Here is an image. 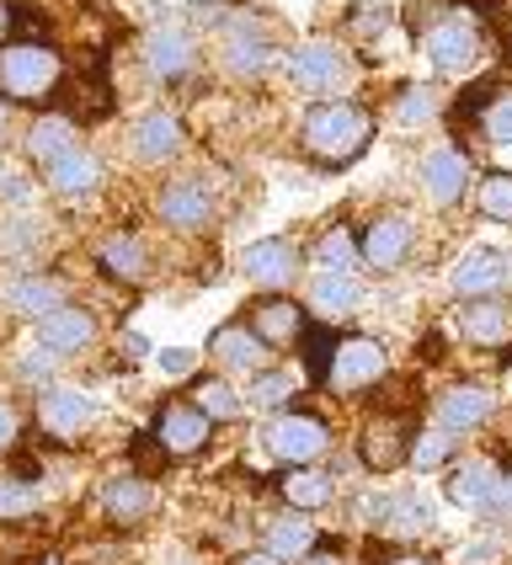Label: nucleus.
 <instances>
[{
  "instance_id": "obj_1",
  "label": "nucleus",
  "mask_w": 512,
  "mask_h": 565,
  "mask_svg": "<svg viewBox=\"0 0 512 565\" xmlns=\"http://www.w3.org/2000/svg\"><path fill=\"white\" fill-rule=\"evenodd\" d=\"M299 145L305 156L320 160V166H352L374 145V113L363 102H316L299 124Z\"/></svg>"
},
{
  "instance_id": "obj_2",
  "label": "nucleus",
  "mask_w": 512,
  "mask_h": 565,
  "mask_svg": "<svg viewBox=\"0 0 512 565\" xmlns=\"http://www.w3.org/2000/svg\"><path fill=\"white\" fill-rule=\"evenodd\" d=\"M64 86V60L54 54V43H0V102L17 107H43L49 96Z\"/></svg>"
},
{
  "instance_id": "obj_3",
  "label": "nucleus",
  "mask_w": 512,
  "mask_h": 565,
  "mask_svg": "<svg viewBox=\"0 0 512 565\" xmlns=\"http://www.w3.org/2000/svg\"><path fill=\"white\" fill-rule=\"evenodd\" d=\"M416 32H422V54H427V64H433L438 75H465V70L480 60V49H486L480 17L470 6H448L438 17H427Z\"/></svg>"
},
{
  "instance_id": "obj_4",
  "label": "nucleus",
  "mask_w": 512,
  "mask_h": 565,
  "mask_svg": "<svg viewBox=\"0 0 512 565\" xmlns=\"http://www.w3.org/2000/svg\"><path fill=\"white\" fill-rule=\"evenodd\" d=\"M262 448L278 459V465H316L331 454V427L310 416V411H284V416H273L267 427H262Z\"/></svg>"
},
{
  "instance_id": "obj_5",
  "label": "nucleus",
  "mask_w": 512,
  "mask_h": 565,
  "mask_svg": "<svg viewBox=\"0 0 512 565\" xmlns=\"http://www.w3.org/2000/svg\"><path fill=\"white\" fill-rule=\"evenodd\" d=\"M273 32L267 22L256 17V11H230L220 28V60L230 75H241V81H256L267 64H273Z\"/></svg>"
},
{
  "instance_id": "obj_6",
  "label": "nucleus",
  "mask_w": 512,
  "mask_h": 565,
  "mask_svg": "<svg viewBox=\"0 0 512 565\" xmlns=\"http://www.w3.org/2000/svg\"><path fill=\"white\" fill-rule=\"evenodd\" d=\"M384 374H390V352L374 337H337L331 369H326V390L358 395V390H374Z\"/></svg>"
},
{
  "instance_id": "obj_7",
  "label": "nucleus",
  "mask_w": 512,
  "mask_h": 565,
  "mask_svg": "<svg viewBox=\"0 0 512 565\" xmlns=\"http://www.w3.org/2000/svg\"><path fill=\"white\" fill-rule=\"evenodd\" d=\"M412 422L406 416H395V411H380V416H369L363 422V433H358V459H363V470L374 475H395L406 459H412Z\"/></svg>"
},
{
  "instance_id": "obj_8",
  "label": "nucleus",
  "mask_w": 512,
  "mask_h": 565,
  "mask_svg": "<svg viewBox=\"0 0 512 565\" xmlns=\"http://www.w3.org/2000/svg\"><path fill=\"white\" fill-rule=\"evenodd\" d=\"M416 246V224L412 214H374V220L363 224V235H358V256H363V267L369 273H395V267H406V256Z\"/></svg>"
},
{
  "instance_id": "obj_9",
  "label": "nucleus",
  "mask_w": 512,
  "mask_h": 565,
  "mask_svg": "<svg viewBox=\"0 0 512 565\" xmlns=\"http://www.w3.org/2000/svg\"><path fill=\"white\" fill-rule=\"evenodd\" d=\"M348 70L352 64H348V54H342V43H331V38H310V43H299V49L288 54V81L310 96H331L348 81Z\"/></svg>"
},
{
  "instance_id": "obj_10",
  "label": "nucleus",
  "mask_w": 512,
  "mask_h": 565,
  "mask_svg": "<svg viewBox=\"0 0 512 565\" xmlns=\"http://www.w3.org/2000/svg\"><path fill=\"white\" fill-rule=\"evenodd\" d=\"M38 422H43V433L54 443H75L96 422V406H92V395L75 390V384H43V395H38Z\"/></svg>"
},
{
  "instance_id": "obj_11",
  "label": "nucleus",
  "mask_w": 512,
  "mask_h": 565,
  "mask_svg": "<svg viewBox=\"0 0 512 565\" xmlns=\"http://www.w3.org/2000/svg\"><path fill=\"white\" fill-rule=\"evenodd\" d=\"M150 438L166 448V459H192V454H203V448H209L214 422L192 406V401H171V406H160L156 433H150Z\"/></svg>"
},
{
  "instance_id": "obj_12",
  "label": "nucleus",
  "mask_w": 512,
  "mask_h": 565,
  "mask_svg": "<svg viewBox=\"0 0 512 565\" xmlns=\"http://www.w3.org/2000/svg\"><path fill=\"white\" fill-rule=\"evenodd\" d=\"M192 64H198V38L177 22H160L145 32V70L156 81H188Z\"/></svg>"
},
{
  "instance_id": "obj_13",
  "label": "nucleus",
  "mask_w": 512,
  "mask_h": 565,
  "mask_svg": "<svg viewBox=\"0 0 512 565\" xmlns=\"http://www.w3.org/2000/svg\"><path fill=\"white\" fill-rule=\"evenodd\" d=\"M156 214H160V224H171V230H182V235H198V230H209V220H214V198H209L203 182L177 177V182L160 188Z\"/></svg>"
},
{
  "instance_id": "obj_14",
  "label": "nucleus",
  "mask_w": 512,
  "mask_h": 565,
  "mask_svg": "<svg viewBox=\"0 0 512 565\" xmlns=\"http://www.w3.org/2000/svg\"><path fill=\"white\" fill-rule=\"evenodd\" d=\"M209 358L220 363L224 374H262L267 358H273V347L262 342L246 320H230V326H220V331L209 337Z\"/></svg>"
},
{
  "instance_id": "obj_15",
  "label": "nucleus",
  "mask_w": 512,
  "mask_h": 565,
  "mask_svg": "<svg viewBox=\"0 0 512 565\" xmlns=\"http://www.w3.org/2000/svg\"><path fill=\"white\" fill-rule=\"evenodd\" d=\"M512 267L502 252H491V246H476V252L459 256V267L448 273V282H454V294L459 299H497L502 288H508Z\"/></svg>"
},
{
  "instance_id": "obj_16",
  "label": "nucleus",
  "mask_w": 512,
  "mask_h": 565,
  "mask_svg": "<svg viewBox=\"0 0 512 565\" xmlns=\"http://www.w3.org/2000/svg\"><path fill=\"white\" fill-rule=\"evenodd\" d=\"M182 145H188V134H182V118H171V113H145L128 128V156L139 166H166L182 156Z\"/></svg>"
},
{
  "instance_id": "obj_17",
  "label": "nucleus",
  "mask_w": 512,
  "mask_h": 565,
  "mask_svg": "<svg viewBox=\"0 0 512 565\" xmlns=\"http://www.w3.org/2000/svg\"><path fill=\"white\" fill-rule=\"evenodd\" d=\"M160 491L150 475H118V480H107L102 486V512H107V523H118V529H139L150 512H156Z\"/></svg>"
},
{
  "instance_id": "obj_18",
  "label": "nucleus",
  "mask_w": 512,
  "mask_h": 565,
  "mask_svg": "<svg viewBox=\"0 0 512 565\" xmlns=\"http://www.w3.org/2000/svg\"><path fill=\"white\" fill-rule=\"evenodd\" d=\"M459 337L480 352H502L512 347V305L508 299H465L459 310Z\"/></svg>"
},
{
  "instance_id": "obj_19",
  "label": "nucleus",
  "mask_w": 512,
  "mask_h": 565,
  "mask_svg": "<svg viewBox=\"0 0 512 565\" xmlns=\"http://www.w3.org/2000/svg\"><path fill=\"white\" fill-rule=\"evenodd\" d=\"M246 326L267 347H294L305 337V305H294L288 294H262L256 305H246Z\"/></svg>"
},
{
  "instance_id": "obj_20",
  "label": "nucleus",
  "mask_w": 512,
  "mask_h": 565,
  "mask_svg": "<svg viewBox=\"0 0 512 565\" xmlns=\"http://www.w3.org/2000/svg\"><path fill=\"white\" fill-rule=\"evenodd\" d=\"M422 192L438 203V209H454L465 192H470V160L459 156L454 145H438L422 156Z\"/></svg>"
},
{
  "instance_id": "obj_21",
  "label": "nucleus",
  "mask_w": 512,
  "mask_h": 565,
  "mask_svg": "<svg viewBox=\"0 0 512 565\" xmlns=\"http://www.w3.org/2000/svg\"><path fill=\"white\" fill-rule=\"evenodd\" d=\"M241 273L262 288H273V294H284L288 282L299 278V252L278 241V235H267V241H252L246 252H241Z\"/></svg>"
},
{
  "instance_id": "obj_22",
  "label": "nucleus",
  "mask_w": 512,
  "mask_h": 565,
  "mask_svg": "<svg viewBox=\"0 0 512 565\" xmlns=\"http://www.w3.org/2000/svg\"><path fill=\"white\" fill-rule=\"evenodd\" d=\"M0 305H6L11 315L43 320V315H54L60 305H70V282L49 278V273H22V278H11L6 288H0Z\"/></svg>"
},
{
  "instance_id": "obj_23",
  "label": "nucleus",
  "mask_w": 512,
  "mask_h": 565,
  "mask_svg": "<svg viewBox=\"0 0 512 565\" xmlns=\"http://www.w3.org/2000/svg\"><path fill=\"white\" fill-rule=\"evenodd\" d=\"M38 342L49 347L54 358H70V352H86L96 342V315L81 310V305H60L54 315L38 320Z\"/></svg>"
},
{
  "instance_id": "obj_24",
  "label": "nucleus",
  "mask_w": 512,
  "mask_h": 565,
  "mask_svg": "<svg viewBox=\"0 0 512 565\" xmlns=\"http://www.w3.org/2000/svg\"><path fill=\"white\" fill-rule=\"evenodd\" d=\"M96 267L113 282H145L150 278V246H145L134 230H113V235L96 246Z\"/></svg>"
},
{
  "instance_id": "obj_25",
  "label": "nucleus",
  "mask_w": 512,
  "mask_h": 565,
  "mask_svg": "<svg viewBox=\"0 0 512 565\" xmlns=\"http://www.w3.org/2000/svg\"><path fill=\"white\" fill-rule=\"evenodd\" d=\"M363 518L369 523H380L384 534H427L433 529V507L422 502V497H412V491H401V497H374V502H363Z\"/></svg>"
},
{
  "instance_id": "obj_26",
  "label": "nucleus",
  "mask_w": 512,
  "mask_h": 565,
  "mask_svg": "<svg viewBox=\"0 0 512 565\" xmlns=\"http://www.w3.org/2000/svg\"><path fill=\"white\" fill-rule=\"evenodd\" d=\"M491 411H497V395L486 384H454V390H444V401H438V427H448V433H476L480 422H491Z\"/></svg>"
},
{
  "instance_id": "obj_27",
  "label": "nucleus",
  "mask_w": 512,
  "mask_h": 565,
  "mask_svg": "<svg viewBox=\"0 0 512 565\" xmlns=\"http://www.w3.org/2000/svg\"><path fill=\"white\" fill-rule=\"evenodd\" d=\"M465 113H476L480 134H486V145H512V81H497V86H486V92H470L465 96Z\"/></svg>"
},
{
  "instance_id": "obj_28",
  "label": "nucleus",
  "mask_w": 512,
  "mask_h": 565,
  "mask_svg": "<svg viewBox=\"0 0 512 565\" xmlns=\"http://www.w3.org/2000/svg\"><path fill=\"white\" fill-rule=\"evenodd\" d=\"M22 150H28V160H38V166L49 171V166H54L60 156L81 150V145H75V118H70V113H43V118L28 128Z\"/></svg>"
},
{
  "instance_id": "obj_29",
  "label": "nucleus",
  "mask_w": 512,
  "mask_h": 565,
  "mask_svg": "<svg viewBox=\"0 0 512 565\" xmlns=\"http://www.w3.org/2000/svg\"><path fill=\"white\" fill-rule=\"evenodd\" d=\"M497 486H502V470H497L491 459H465L459 470L448 475V502L486 512V507H491V497H497Z\"/></svg>"
},
{
  "instance_id": "obj_30",
  "label": "nucleus",
  "mask_w": 512,
  "mask_h": 565,
  "mask_svg": "<svg viewBox=\"0 0 512 565\" xmlns=\"http://www.w3.org/2000/svg\"><path fill=\"white\" fill-rule=\"evenodd\" d=\"M102 182H107V171H102V160L92 150H70V156H60L49 166V188L60 192V198H86Z\"/></svg>"
},
{
  "instance_id": "obj_31",
  "label": "nucleus",
  "mask_w": 512,
  "mask_h": 565,
  "mask_svg": "<svg viewBox=\"0 0 512 565\" xmlns=\"http://www.w3.org/2000/svg\"><path fill=\"white\" fill-rule=\"evenodd\" d=\"M358 305H363V288H358L352 273H320V278L310 282V310H316L326 326H331V320H348Z\"/></svg>"
},
{
  "instance_id": "obj_32",
  "label": "nucleus",
  "mask_w": 512,
  "mask_h": 565,
  "mask_svg": "<svg viewBox=\"0 0 512 565\" xmlns=\"http://www.w3.org/2000/svg\"><path fill=\"white\" fill-rule=\"evenodd\" d=\"M278 497H284L294 512H320V507L337 497V480L326 470H316V465H299V470L278 475Z\"/></svg>"
},
{
  "instance_id": "obj_33",
  "label": "nucleus",
  "mask_w": 512,
  "mask_h": 565,
  "mask_svg": "<svg viewBox=\"0 0 512 565\" xmlns=\"http://www.w3.org/2000/svg\"><path fill=\"white\" fill-rule=\"evenodd\" d=\"M316 550V529L305 523V512H288V518H267V555L278 561H305Z\"/></svg>"
},
{
  "instance_id": "obj_34",
  "label": "nucleus",
  "mask_w": 512,
  "mask_h": 565,
  "mask_svg": "<svg viewBox=\"0 0 512 565\" xmlns=\"http://www.w3.org/2000/svg\"><path fill=\"white\" fill-rule=\"evenodd\" d=\"M192 406L203 411L209 422H235L246 401L235 395V384H230V379H198V384H192Z\"/></svg>"
},
{
  "instance_id": "obj_35",
  "label": "nucleus",
  "mask_w": 512,
  "mask_h": 565,
  "mask_svg": "<svg viewBox=\"0 0 512 565\" xmlns=\"http://www.w3.org/2000/svg\"><path fill=\"white\" fill-rule=\"evenodd\" d=\"M363 256H358V235H352L348 224H337V230H326L316 241V267L320 273H352Z\"/></svg>"
},
{
  "instance_id": "obj_36",
  "label": "nucleus",
  "mask_w": 512,
  "mask_h": 565,
  "mask_svg": "<svg viewBox=\"0 0 512 565\" xmlns=\"http://www.w3.org/2000/svg\"><path fill=\"white\" fill-rule=\"evenodd\" d=\"M438 118V92L433 86H401L395 92V124L401 128H422Z\"/></svg>"
},
{
  "instance_id": "obj_37",
  "label": "nucleus",
  "mask_w": 512,
  "mask_h": 565,
  "mask_svg": "<svg viewBox=\"0 0 512 565\" xmlns=\"http://www.w3.org/2000/svg\"><path fill=\"white\" fill-rule=\"evenodd\" d=\"M454 433H448V427H427V433H416L412 438V459H406V465H412V470H438V465H448V459H454Z\"/></svg>"
},
{
  "instance_id": "obj_38",
  "label": "nucleus",
  "mask_w": 512,
  "mask_h": 565,
  "mask_svg": "<svg viewBox=\"0 0 512 565\" xmlns=\"http://www.w3.org/2000/svg\"><path fill=\"white\" fill-rule=\"evenodd\" d=\"M480 214L497 220V224H512V177L508 171L480 177Z\"/></svg>"
},
{
  "instance_id": "obj_39",
  "label": "nucleus",
  "mask_w": 512,
  "mask_h": 565,
  "mask_svg": "<svg viewBox=\"0 0 512 565\" xmlns=\"http://www.w3.org/2000/svg\"><path fill=\"white\" fill-rule=\"evenodd\" d=\"M252 401L262 411H284L288 401H294V374H284V369H262L252 384Z\"/></svg>"
},
{
  "instance_id": "obj_40",
  "label": "nucleus",
  "mask_w": 512,
  "mask_h": 565,
  "mask_svg": "<svg viewBox=\"0 0 512 565\" xmlns=\"http://www.w3.org/2000/svg\"><path fill=\"white\" fill-rule=\"evenodd\" d=\"M299 347H305V369H310V379H316V384H326V369H331L337 337H331L326 326H316V331H305V337H299Z\"/></svg>"
},
{
  "instance_id": "obj_41",
  "label": "nucleus",
  "mask_w": 512,
  "mask_h": 565,
  "mask_svg": "<svg viewBox=\"0 0 512 565\" xmlns=\"http://www.w3.org/2000/svg\"><path fill=\"white\" fill-rule=\"evenodd\" d=\"M38 497H32L28 480H17V475H0V523H11V518H28Z\"/></svg>"
},
{
  "instance_id": "obj_42",
  "label": "nucleus",
  "mask_w": 512,
  "mask_h": 565,
  "mask_svg": "<svg viewBox=\"0 0 512 565\" xmlns=\"http://www.w3.org/2000/svg\"><path fill=\"white\" fill-rule=\"evenodd\" d=\"M384 28H390V11H384V6H374V0H369V6H352L348 32L358 38V43H374Z\"/></svg>"
},
{
  "instance_id": "obj_43",
  "label": "nucleus",
  "mask_w": 512,
  "mask_h": 565,
  "mask_svg": "<svg viewBox=\"0 0 512 565\" xmlns=\"http://www.w3.org/2000/svg\"><path fill=\"white\" fill-rule=\"evenodd\" d=\"M54 363H60V358L38 342V347H28V352L17 358V374L28 379V384H49V379H54Z\"/></svg>"
},
{
  "instance_id": "obj_44",
  "label": "nucleus",
  "mask_w": 512,
  "mask_h": 565,
  "mask_svg": "<svg viewBox=\"0 0 512 565\" xmlns=\"http://www.w3.org/2000/svg\"><path fill=\"white\" fill-rule=\"evenodd\" d=\"M198 369V352H188V347H166L160 352V374H171V379H182Z\"/></svg>"
},
{
  "instance_id": "obj_45",
  "label": "nucleus",
  "mask_w": 512,
  "mask_h": 565,
  "mask_svg": "<svg viewBox=\"0 0 512 565\" xmlns=\"http://www.w3.org/2000/svg\"><path fill=\"white\" fill-rule=\"evenodd\" d=\"M32 241H38V230H32L28 220H6L0 224V246H6V252H22V246H32Z\"/></svg>"
},
{
  "instance_id": "obj_46",
  "label": "nucleus",
  "mask_w": 512,
  "mask_h": 565,
  "mask_svg": "<svg viewBox=\"0 0 512 565\" xmlns=\"http://www.w3.org/2000/svg\"><path fill=\"white\" fill-rule=\"evenodd\" d=\"M17 438H22V411L0 401V454H11V448H17Z\"/></svg>"
},
{
  "instance_id": "obj_47",
  "label": "nucleus",
  "mask_w": 512,
  "mask_h": 565,
  "mask_svg": "<svg viewBox=\"0 0 512 565\" xmlns=\"http://www.w3.org/2000/svg\"><path fill=\"white\" fill-rule=\"evenodd\" d=\"M28 192H32V182L22 171H0V198L6 203H28Z\"/></svg>"
},
{
  "instance_id": "obj_48",
  "label": "nucleus",
  "mask_w": 512,
  "mask_h": 565,
  "mask_svg": "<svg viewBox=\"0 0 512 565\" xmlns=\"http://www.w3.org/2000/svg\"><path fill=\"white\" fill-rule=\"evenodd\" d=\"M486 512H497V518H512V475H502V486H497V497Z\"/></svg>"
},
{
  "instance_id": "obj_49",
  "label": "nucleus",
  "mask_w": 512,
  "mask_h": 565,
  "mask_svg": "<svg viewBox=\"0 0 512 565\" xmlns=\"http://www.w3.org/2000/svg\"><path fill=\"white\" fill-rule=\"evenodd\" d=\"M459 565H497V544H470L459 555Z\"/></svg>"
},
{
  "instance_id": "obj_50",
  "label": "nucleus",
  "mask_w": 512,
  "mask_h": 565,
  "mask_svg": "<svg viewBox=\"0 0 512 565\" xmlns=\"http://www.w3.org/2000/svg\"><path fill=\"white\" fill-rule=\"evenodd\" d=\"M224 6H241V0H192V17H198V22H214Z\"/></svg>"
},
{
  "instance_id": "obj_51",
  "label": "nucleus",
  "mask_w": 512,
  "mask_h": 565,
  "mask_svg": "<svg viewBox=\"0 0 512 565\" xmlns=\"http://www.w3.org/2000/svg\"><path fill=\"white\" fill-rule=\"evenodd\" d=\"M124 358H150V342H145V337H139V331H124Z\"/></svg>"
},
{
  "instance_id": "obj_52",
  "label": "nucleus",
  "mask_w": 512,
  "mask_h": 565,
  "mask_svg": "<svg viewBox=\"0 0 512 565\" xmlns=\"http://www.w3.org/2000/svg\"><path fill=\"white\" fill-rule=\"evenodd\" d=\"M299 565H348V561H342V550H310Z\"/></svg>"
},
{
  "instance_id": "obj_53",
  "label": "nucleus",
  "mask_w": 512,
  "mask_h": 565,
  "mask_svg": "<svg viewBox=\"0 0 512 565\" xmlns=\"http://www.w3.org/2000/svg\"><path fill=\"white\" fill-rule=\"evenodd\" d=\"M235 565H284L278 555H267V550H252V555H241Z\"/></svg>"
},
{
  "instance_id": "obj_54",
  "label": "nucleus",
  "mask_w": 512,
  "mask_h": 565,
  "mask_svg": "<svg viewBox=\"0 0 512 565\" xmlns=\"http://www.w3.org/2000/svg\"><path fill=\"white\" fill-rule=\"evenodd\" d=\"M6 32H11V6L0 0V38H6Z\"/></svg>"
},
{
  "instance_id": "obj_55",
  "label": "nucleus",
  "mask_w": 512,
  "mask_h": 565,
  "mask_svg": "<svg viewBox=\"0 0 512 565\" xmlns=\"http://www.w3.org/2000/svg\"><path fill=\"white\" fill-rule=\"evenodd\" d=\"M390 565H433V561H422V555H401V561H390Z\"/></svg>"
},
{
  "instance_id": "obj_56",
  "label": "nucleus",
  "mask_w": 512,
  "mask_h": 565,
  "mask_svg": "<svg viewBox=\"0 0 512 565\" xmlns=\"http://www.w3.org/2000/svg\"><path fill=\"white\" fill-rule=\"evenodd\" d=\"M6 118H11V102H0V128H6Z\"/></svg>"
},
{
  "instance_id": "obj_57",
  "label": "nucleus",
  "mask_w": 512,
  "mask_h": 565,
  "mask_svg": "<svg viewBox=\"0 0 512 565\" xmlns=\"http://www.w3.org/2000/svg\"><path fill=\"white\" fill-rule=\"evenodd\" d=\"M38 565H64V561H60V555H43V561H38Z\"/></svg>"
},
{
  "instance_id": "obj_58",
  "label": "nucleus",
  "mask_w": 512,
  "mask_h": 565,
  "mask_svg": "<svg viewBox=\"0 0 512 565\" xmlns=\"http://www.w3.org/2000/svg\"><path fill=\"white\" fill-rule=\"evenodd\" d=\"M171 565H192V561H171Z\"/></svg>"
}]
</instances>
